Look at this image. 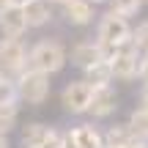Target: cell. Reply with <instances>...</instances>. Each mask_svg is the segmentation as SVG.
<instances>
[{"mask_svg": "<svg viewBox=\"0 0 148 148\" xmlns=\"http://www.w3.org/2000/svg\"><path fill=\"white\" fill-rule=\"evenodd\" d=\"M60 148H79L77 143H74V137H71L69 129H66V132H60Z\"/></svg>", "mask_w": 148, "mask_h": 148, "instance_id": "7402d4cb", "label": "cell"}, {"mask_svg": "<svg viewBox=\"0 0 148 148\" xmlns=\"http://www.w3.org/2000/svg\"><path fill=\"white\" fill-rule=\"evenodd\" d=\"M129 148H148V140H132V143H129Z\"/></svg>", "mask_w": 148, "mask_h": 148, "instance_id": "d4e9b609", "label": "cell"}, {"mask_svg": "<svg viewBox=\"0 0 148 148\" xmlns=\"http://www.w3.org/2000/svg\"><path fill=\"white\" fill-rule=\"evenodd\" d=\"M140 107L148 110V85H143V90H140Z\"/></svg>", "mask_w": 148, "mask_h": 148, "instance_id": "603a6c76", "label": "cell"}, {"mask_svg": "<svg viewBox=\"0 0 148 148\" xmlns=\"http://www.w3.org/2000/svg\"><path fill=\"white\" fill-rule=\"evenodd\" d=\"M63 14L71 25H88L93 19V3L90 0H63Z\"/></svg>", "mask_w": 148, "mask_h": 148, "instance_id": "8fae6325", "label": "cell"}, {"mask_svg": "<svg viewBox=\"0 0 148 148\" xmlns=\"http://www.w3.org/2000/svg\"><path fill=\"white\" fill-rule=\"evenodd\" d=\"M66 66V49L55 38H44V41L33 44V49L27 52V69H36L44 74H58Z\"/></svg>", "mask_w": 148, "mask_h": 148, "instance_id": "6da1fadb", "label": "cell"}, {"mask_svg": "<svg viewBox=\"0 0 148 148\" xmlns=\"http://www.w3.org/2000/svg\"><path fill=\"white\" fill-rule=\"evenodd\" d=\"M85 79H88L93 88H99V85H112V69H110V60L107 58H99L93 60L90 66H85Z\"/></svg>", "mask_w": 148, "mask_h": 148, "instance_id": "5bb4252c", "label": "cell"}, {"mask_svg": "<svg viewBox=\"0 0 148 148\" xmlns=\"http://www.w3.org/2000/svg\"><path fill=\"white\" fill-rule=\"evenodd\" d=\"M27 0H0V5H16V8H22Z\"/></svg>", "mask_w": 148, "mask_h": 148, "instance_id": "cb8c5ba5", "label": "cell"}, {"mask_svg": "<svg viewBox=\"0 0 148 148\" xmlns=\"http://www.w3.org/2000/svg\"><path fill=\"white\" fill-rule=\"evenodd\" d=\"M0 77H5V74H3V69H0Z\"/></svg>", "mask_w": 148, "mask_h": 148, "instance_id": "f546056e", "label": "cell"}, {"mask_svg": "<svg viewBox=\"0 0 148 148\" xmlns=\"http://www.w3.org/2000/svg\"><path fill=\"white\" fill-rule=\"evenodd\" d=\"M110 69H112V79H123V82H129V79L137 77V69H140V52L132 47V41L121 44V47L112 52Z\"/></svg>", "mask_w": 148, "mask_h": 148, "instance_id": "5b68a950", "label": "cell"}, {"mask_svg": "<svg viewBox=\"0 0 148 148\" xmlns=\"http://www.w3.org/2000/svg\"><path fill=\"white\" fill-rule=\"evenodd\" d=\"M143 3H148V0H143Z\"/></svg>", "mask_w": 148, "mask_h": 148, "instance_id": "4dcf8cb0", "label": "cell"}, {"mask_svg": "<svg viewBox=\"0 0 148 148\" xmlns=\"http://www.w3.org/2000/svg\"><path fill=\"white\" fill-rule=\"evenodd\" d=\"M16 118H19V107H16V101L0 104V134H8L11 129L16 126Z\"/></svg>", "mask_w": 148, "mask_h": 148, "instance_id": "e0dca14e", "label": "cell"}, {"mask_svg": "<svg viewBox=\"0 0 148 148\" xmlns=\"http://www.w3.org/2000/svg\"><path fill=\"white\" fill-rule=\"evenodd\" d=\"M49 3H63V0H49Z\"/></svg>", "mask_w": 148, "mask_h": 148, "instance_id": "f1b7e54d", "label": "cell"}, {"mask_svg": "<svg viewBox=\"0 0 148 148\" xmlns=\"http://www.w3.org/2000/svg\"><path fill=\"white\" fill-rule=\"evenodd\" d=\"M14 82H16V96H19L25 104H30V107H38V104H44V101L49 99L52 82H49V74H44V71L22 69L16 74Z\"/></svg>", "mask_w": 148, "mask_h": 148, "instance_id": "7a4b0ae2", "label": "cell"}, {"mask_svg": "<svg viewBox=\"0 0 148 148\" xmlns=\"http://www.w3.org/2000/svg\"><path fill=\"white\" fill-rule=\"evenodd\" d=\"M132 38V25H129V16L118 14V11H107L99 22V30H96V41L101 47H112L118 49L121 44H126Z\"/></svg>", "mask_w": 148, "mask_h": 148, "instance_id": "3957f363", "label": "cell"}, {"mask_svg": "<svg viewBox=\"0 0 148 148\" xmlns=\"http://www.w3.org/2000/svg\"><path fill=\"white\" fill-rule=\"evenodd\" d=\"M0 148H8V134H0Z\"/></svg>", "mask_w": 148, "mask_h": 148, "instance_id": "484cf974", "label": "cell"}, {"mask_svg": "<svg viewBox=\"0 0 148 148\" xmlns=\"http://www.w3.org/2000/svg\"><path fill=\"white\" fill-rule=\"evenodd\" d=\"M90 96H93V85H90L88 79H74V82H69L63 88L60 104H63V110L71 112V115H82V112H88Z\"/></svg>", "mask_w": 148, "mask_h": 148, "instance_id": "8992f818", "label": "cell"}, {"mask_svg": "<svg viewBox=\"0 0 148 148\" xmlns=\"http://www.w3.org/2000/svg\"><path fill=\"white\" fill-rule=\"evenodd\" d=\"M22 145L25 148H60V132L47 123H27L22 126Z\"/></svg>", "mask_w": 148, "mask_h": 148, "instance_id": "52a82bcc", "label": "cell"}, {"mask_svg": "<svg viewBox=\"0 0 148 148\" xmlns=\"http://www.w3.org/2000/svg\"><path fill=\"white\" fill-rule=\"evenodd\" d=\"M118 110V93L112 85H99L93 88V96H90L88 104V115H93V121H104L112 112Z\"/></svg>", "mask_w": 148, "mask_h": 148, "instance_id": "ba28073f", "label": "cell"}, {"mask_svg": "<svg viewBox=\"0 0 148 148\" xmlns=\"http://www.w3.org/2000/svg\"><path fill=\"white\" fill-rule=\"evenodd\" d=\"M22 16H25L27 27H44L52 19V3L49 0H27L22 5Z\"/></svg>", "mask_w": 148, "mask_h": 148, "instance_id": "30bf717a", "label": "cell"}, {"mask_svg": "<svg viewBox=\"0 0 148 148\" xmlns=\"http://www.w3.org/2000/svg\"><path fill=\"white\" fill-rule=\"evenodd\" d=\"M126 123H129V129L134 132V137L148 140V110H145V107H134Z\"/></svg>", "mask_w": 148, "mask_h": 148, "instance_id": "2e32d148", "label": "cell"}, {"mask_svg": "<svg viewBox=\"0 0 148 148\" xmlns=\"http://www.w3.org/2000/svg\"><path fill=\"white\" fill-rule=\"evenodd\" d=\"M69 132H71L74 143L79 148H104V134H101L93 123H79V126L69 129Z\"/></svg>", "mask_w": 148, "mask_h": 148, "instance_id": "7c38bea8", "label": "cell"}, {"mask_svg": "<svg viewBox=\"0 0 148 148\" xmlns=\"http://www.w3.org/2000/svg\"><path fill=\"white\" fill-rule=\"evenodd\" d=\"M0 30H3V36L19 38L22 33L27 30V22H25V16H22V8H16V5H0Z\"/></svg>", "mask_w": 148, "mask_h": 148, "instance_id": "9c48e42d", "label": "cell"}, {"mask_svg": "<svg viewBox=\"0 0 148 148\" xmlns=\"http://www.w3.org/2000/svg\"><path fill=\"white\" fill-rule=\"evenodd\" d=\"M90 3H93V5H96V3H110V0H90Z\"/></svg>", "mask_w": 148, "mask_h": 148, "instance_id": "83f0119b", "label": "cell"}, {"mask_svg": "<svg viewBox=\"0 0 148 148\" xmlns=\"http://www.w3.org/2000/svg\"><path fill=\"white\" fill-rule=\"evenodd\" d=\"M104 148H129V145H104Z\"/></svg>", "mask_w": 148, "mask_h": 148, "instance_id": "4316f807", "label": "cell"}, {"mask_svg": "<svg viewBox=\"0 0 148 148\" xmlns=\"http://www.w3.org/2000/svg\"><path fill=\"white\" fill-rule=\"evenodd\" d=\"M99 58H101V44L99 41H79V44H74V49H71V63L79 66V69L90 66Z\"/></svg>", "mask_w": 148, "mask_h": 148, "instance_id": "4fadbf2b", "label": "cell"}, {"mask_svg": "<svg viewBox=\"0 0 148 148\" xmlns=\"http://www.w3.org/2000/svg\"><path fill=\"white\" fill-rule=\"evenodd\" d=\"M110 3H112V11H118L123 16H134L143 8V0H110Z\"/></svg>", "mask_w": 148, "mask_h": 148, "instance_id": "ffe728a7", "label": "cell"}, {"mask_svg": "<svg viewBox=\"0 0 148 148\" xmlns=\"http://www.w3.org/2000/svg\"><path fill=\"white\" fill-rule=\"evenodd\" d=\"M0 69L5 77H11V74L16 77L22 69H27V49L22 38H11V36L0 38Z\"/></svg>", "mask_w": 148, "mask_h": 148, "instance_id": "277c9868", "label": "cell"}, {"mask_svg": "<svg viewBox=\"0 0 148 148\" xmlns=\"http://www.w3.org/2000/svg\"><path fill=\"white\" fill-rule=\"evenodd\" d=\"M134 137V132L129 129V123H115L104 132V145H129Z\"/></svg>", "mask_w": 148, "mask_h": 148, "instance_id": "9a60e30c", "label": "cell"}, {"mask_svg": "<svg viewBox=\"0 0 148 148\" xmlns=\"http://www.w3.org/2000/svg\"><path fill=\"white\" fill-rule=\"evenodd\" d=\"M137 77L140 82L148 85V55H140V69H137Z\"/></svg>", "mask_w": 148, "mask_h": 148, "instance_id": "44dd1931", "label": "cell"}, {"mask_svg": "<svg viewBox=\"0 0 148 148\" xmlns=\"http://www.w3.org/2000/svg\"><path fill=\"white\" fill-rule=\"evenodd\" d=\"M8 101H19V96H16V82L11 77H0V104H8Z\"/></svg>", "mask_w": 148, "mask_h": 148, "instance_id": "d6986e66", "label": "cell"}, {"mask_svg": "<svg viewBox=\"0 0 148 148\" xmlns=\"http://www.w3.org/2000/svg\"><path fill=\"white\" fill-rule=\"evenodd\" d=\"M132 47L137 49L140 55H148V22H140L137 27H132Z\"/></svg>", "mask_w": 148, "mask_h": 148, "instance_id": "ac0fdd59", "label": "cell"}]
</instances>
